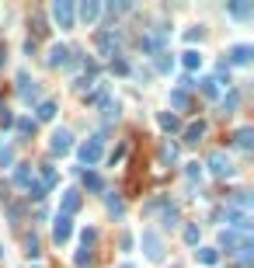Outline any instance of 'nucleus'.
I'll return each instance as SVG.
<instances>
[{
    "label": "nucleus",
    "mask_w": 254,
    "mask_h": 268,
    "mask_svg": "<svg viewBox=\"0 0 254 268\" xmlns=\"http://www.w3.org/2000/svg\"><path fill=\"white\" fill-rule=\"evenodd\" d=\"M101 153H105V136H91V139L77 150V157H80L84 167H94V164L101 160Z\"/></svg>",
    "instance_id": "obj_1"
},
{
    "label": "nucleus",
    "mask_w": 254,
    "mask_h": 268,
    "mask_svg": "<svg viewBox=\"0 0 254 268\" xmlns=\"http://www.w3.org/2000/svg\"><path fill=\"white\" fill-rule=\"evenodd\" d=\"M70 147H73V136H70V129H56V133L49 136V150L53 153H70Z\"/></svg>",
    "instance_id": "obj_2"
},
{
    "label": "nucleus",
    "mask_w": 254,
    "mask_h": 268,
    "mask_svg": "<svg viewBox=\"0 0 254 268\" xmlns=\"http://www.w3.org/2000/svg\"><path fill=\"white\" fill-rule=\"evenodd\" d=\"M143 248H146V258L150 261H160L164 258V244H160V237H157L154 230H143Z\"/></svg>",
    "instance_id": "obj_3"
},
{
    "label": "nucleus",
    "mask_w": 254,
    "mask_h": 268,
    "mask_svg": "<svg viewBox=\"0 0 254 268\" xmlns=\"http://www.w3.org/2000/svg\"><path fill=\"white\" fill-rule=\"evenodd\" d=\"M53 18H56L59 28H73V4H66V0L53 4Z\"/></svg>",
    "instance_id": "obj_4"
},
{
    "label": "nucleus",
    "mask_w": 254,
    "mask_h": 268,
    "mask_svg": "<svg viewBox=\"0 0 254 268\" xmlns=\"http://www.w3.org/2000/svg\"><path fill=\"white\" fill-rule=\"evenodd\" d=\"M18 91H21V101H28V105L42 98L39 84H35V80H28V74H21V77H18Z\"/></svg>",
    "instance_id": "obj_5"
},
{
    "label": "nucleus",
    "mask_w": 254,
    "mask_h": 268,
    "mask_svg": "<svg viewBox=\"0 0 254 268\" xmlns=\"http://www.w3.org/2000/svg\"><path fill=\"white\" fill-rule=\"evenodd\" d=\"M209 171L219 174V178H226V174H234V164H230V157L223 150H216L213 157H209Z\"/></svg>",
    "instance_id": "obj_6"
},
{
    "label": "nucleus",
    "mask_w": 254,
    "mask_h": 268,
    "mask_svg": "<svg viewBox=\"0 0 254 268\" xmlns=\"http://www.w3.org/2000/svg\"><path fill=\"white\" fill-rule=\"evenodd\" d=\"M70 233H73V223H70V216H63V212H59L56 223H53V240H56V244H66V240H70Z\"/></svg>",
    "instance_id": "obj_7"
},
{
    "label": "nucleus",
    "mask_w": 254,
    "mask_h": 268,
    "mask_svg": "<svg viewBox=\"0 0 254 268\" xmlns=\"http://www.w3.org/2000/svg\"><path fill=\"white\" fill-rule=\"evenodd\" d=\"M254 56V49L251 45H230V59H226V66L234 63V66H247Z\"/></svg>",
    "instance_id": "obj_8"
},
{
    "label": "nucleus",
    "mask_w": 254,
    "mask_h": 268,
    "mask_svg": "<svg viewBox=\"0 0 254 268\" xmlns=\"http://www.w3.org/2000/svg\"><path fill=\"white\" fill-rule=\"evenodd\" d=\"M219 244H223V248H226V251H230V254H234V251H240V248H244V244H247V237L240 240V237H237L234 230H223V233H219Z\"/></svg>",
    "instance_id": "obj_9"
},
{
    "label": "nucleus",
    "mask_w": 254,
    "mask_h": 268,
    "mask_svg": "<svg viewBox=\"0 0 254 268\" xmlns=\"http://www.w3.org/2000/svg\"><path fill=\"white\" fill-rule=\"evenodd\" d=\"M66 63H70V49L56 42V45L49 49V66H66Z\"/></svg>",
    "instance_id": "obj_10"
},
{
    "label": "nucleus",
    "mask_w": 254,
    "mask_h": 268,
    "mask_svg": "<svg viewBox=\"0 0 254 268\" xmlns=\"http://www.w3.org/2000/svg\"><path fill=\"white\" fill-rule=\"evenodd\" d=\"M14 181H18L21 188H28V185L35 181V167H32V164H18V171H14Z\"/></svg>",
    "instance_id": "obj_11"
},
{
    "label": "nucleus",
    "mask_w": 254,
    "mask_h": 268,
    "mask_svg": "<svg viewBox=\"0 0 254 268\" xmlns=\"http://www.w3.org/2000/svg\"><path fill=\"white\" fill-rule=\"evenodd\" d=\"M98 14H101V7L94 4V0H87V4H80V18L87 21V25H94V21H98Z\"/></svg>",
    "instance_id": "obj_12"
},
{
    "label": "nucleus",
    "mask_w": 254,
    "mask_h": 268,
    "mask_svg": "<svg viewBox=\"0 0 254 268\" xmlns=\"http://www.w3.org/2000/svg\"><path fill=\"white\" fill-rule=\"evenodd\" d=\"M226 14H234V18L247 21V18L254 14V4H230V7H226Z\"/></svg>",
    "instance_id": "obj_13"
},
{
    "label": "nucleus",
    "mask_w": 254,
    "mask_h": 268,
    "mask_svg": "<svg viewBox=\"0 0 254 268\" xmlns=\"http://www.w3.org/2000/svg\"><path fill=\"white\" fill-rule=\"evenodd\" d=\"M80 209V191H66L63 195V216H70V212Z\"/></svg>",
    "instance_id": "obj_14"
},
{
    "label": "nucleus",
    "mask_w": 254,
    "mask_h": 268,
    "mask_svg": "<svg viewBox=\"0 0 254 268\" xmlns=\"http://www.w3.org/2000/svg\"><path fill=\"white\" fill-rule=\"evenodd\" d=\"M251 136H254V129H251V126H244V129H237L234 143L240 147V150H251Z\"/></svg>",
    "instance_id": "obj_15"
},
{
    "label": "nucleus",
    "mask_w": 254,
    "mask_h": 268,
    "mask_svg": "<svg viewBox=\"0 0 254 268\" xmlns=\"http://www.w3.org/2000/svg\"><path fill=\"white\" fill-rule=\"evenodd\" d=\"M195 258L202 261V265H216V261H219V251H216V248H198Z\"/></svg>",
    "instance_id": "obj_16"
},
{
    "label": "nucleus",
    "mask_w": 254,
    "mask_h": 268,
    "mask_svg": "<svg viewBox=\"0 0 254 268\" xmlns=\"http://www.w3.org/2000/svg\"><path fill=\"white\" fill-rule=\"evenodd\" d=\"M181 63H185V70H198V66H202V53H195V49H188Z\"/></svg>",
    "instance_id": "obj_17"
},
{
    "label": "nucleus",
    "mask_w": 254,
    "mask_h": 268,
    "mask_svg": "<svg viewBox=\"0 0 254 268\" xmlns=\"http://www.w3.org/2000/svg\"><path fill=\"white\" fill-rule=\"evenodd\" d=\"M35 115H39L42 122H49V118H53V115H56V101H42L39 108H35Z\"/></svg>",
    "instance_id": "obj_18"
},
{
    "label": "nucleus",
    "mask_w": 254,
    "mask_h": 268,
    "mask_svg": "<svg viewBox=\"0 0 254 268\" xmlns=\"http://www.w3.org/2000/svg\"><path fill=\"white\" fill-rule=\"evenodd\" d=\"M160 126H164V129H167V133H177V129H181V122H177V115H160Z\"/></svg>",
    "instance_id": "obj_19"
},
{
    "label": "nucleus",
    "mask_w": 254,
    "mask_h": 268,
    "mask_svg": "<svg viewBox=\"0 0 254 268\" xmlns=\"http://www.w3.org/2000/svg\"><path fill=\"white\" fill-rule=\"evenodd\" d=\"M206 133V126L202 122H195V126H188V133H185V143H198V136Z\"/></svg>",
    "instance_id": "obj_20"
},
{
    "label": "nucleus",
    "mask_w": 254,
    "mask_h": 268,
    "mask_svg": "<svg viewBox=\"0 0 254 268\" xmlns=\"http://www.w3.org/2000/svg\"><path fill=\"white\" fill-rule=\"evenodd\" d=\"M24 248H28V258H39V254H42V251H39V237H35V233L24 237Z\"/></svg>",
    "instance_id": "obj_21"
},
{
    "label": "nucleus",
    "mask_w": 254,
    "mask_h": 268,
    "mask_svg": "<svg viewBox=\"0 0 254 268\" xmlns=\"http://www.w3.org/2000/svg\"><path fill=\"white\" fill-rule=\"evenodd\" d=\"M108 212H112V216H122V212H125V206H122L118 195H108Z\"/></svg>",
    "instance_id": "obj_22"
},
{
    "label": "nucleus",
    "mask_w": 254,
    "mask_h": 268,
    "mask_svg": "<svg viewBox=\"0 0 254 268\" xmlns=\"http://www.w3.org/2000/svg\"><path fill=\"white\" fill-rule=\"evenodd\" d=\"M84 185H87L91 191H101V188H105V181H101L98 174H84Z\"/></svg>",
    "instance_id": "obj_23"
},
{
    "label": "nucleus",
    "mask_w": 254,
    "mask_h": 268,
    "mask_svg": "<svg viewBox=\"0 0 254 268\" xmlns=\"http://www.w3.org/2000/svg\"><path fill=\"white\" fill-rule=\"evenodd\" d=\"M237 105H240V94H237V91H230V94L223 98V112H234Z\"/></svg>",
    "instance_id": "obj_24"
},
{
    "label": "nucleus",
    "mask_w": 254,
    "mask_h": 268,
    "mask_svg": "<svg viewBox=\"0 0 254 268\" xmlns=\"http://www.w3.org/2000/svg\"><path fill=\"white\" fill-rule=\"evenodd\" d=\"M171 105L174 108H188V94L185 91H171Z\"/></svg>",
    "instance_id": "obj_25"
},
{
    "label": "nucleus",
    "mask_w": 254,
    "mask_h": 268,
    "mask_svg": "<svg viewBox=\"0 0 254 268\" xmlns=\"http://www.w3.org/2000/svg\"><path fill=\"white\" fill-rule=\"evenodd\" d=\"M18 133L21 136H32V133H35V118H21V122H18Z\"/></svg>",
    "instance_id": "obj_26"
},
{
    "label": "nucleus",
    "mask_w": 254,
    "mask_h": 268,
    "mask_svg": "<svg viewBox=\"0 0 254 268\" xmlns=\"http://www.w3.org/2000/svg\"><path fill=\"white\" fill-rule=\"evenodd\" d=\"M160 157H164V160H174V157H177V147H174V143H164V147H160Z\"/></svg>",
    "instance_id": "obj_27"
},
{
    "label": "nucleus",
    "mask_w": 254,
    "mask_h": 268,
    "mask_svg": "<svg viewBox=\"0 0 254 268\" xmlns=\"http://www.w3.org/2000/svg\"><path fill=\"white\" fill-rule=\"evenodd\" d=\"M80 240H84V251H87L94 240H98V230H84V233H80Z\"/></svg>",
    "instance_id": "obj_28"
},
{
    "label": "nucleus",
    "mask_w": 254,
    "mask_h": 268,
    "mask_svg": "<svg viewBox=\"0 0 254 268\" xmlns=\"http://www.w3.org/2000/svg\"><path fill=\"white\" fill-rule=\"evenodd\" d=\"M171 66H174V59L167 56V53H160V59H157V70H164V74H167Z\"/></svg>",
    "instance_id": "obj_29"
},
{
    "label": "nucleus",
    "mask_w": 254,
    "mask_h": 268,
    "mask_svg": "<svg viewBox=\"0 0 254 268\" xmlns=\"http://www.w3.org/2000/svg\"><path fill=\"white\" fill-rule=\"evenodd\" d=\"M234 206H240V209H247V206H251V195H247V191H237Z\"/></svg>",
    "instance_id": "obj_30"
},
{
    "label": "nucleus",
    "mask_w": 254,
    "mask_h": 268,
    "mask_svg": "<svg viewBox=\"0 0 254 268\" xmlns=\"http://www.w3.org/2000/svg\"><path fill=\"white\" fill-rule=\"evenodd\" d=\"M164 227H177V209H167V212H164Z\"/></svg>",
    "instance_id": "obj_31"
},
{
    "label": "nucleus",
    "mask_w": 254,
    "mask_h": 268,
    "mask_svg": "<svg viewBox=\"0 0 254 268\" xmlns=\"http://www.w3.org/2000/svg\"><path fill=\"white\" fill-rule=\"evenodd\" d=\"M185 240L188 244H198V227H185Z\"/></svg>",
    "instance_id": "obj_32"
},
{
    "label": "nucleus",
    "mask_w": 254,
    "mask_h": 268,
    "mask_svg": "<svg viewBox=\"0 0 254 268\" xmlns=\"http://www.w3.org/2000/svg\"><path fill=\"white\" fill-rule=\"evenodd\" d=\"M185 174H188V181H195V178H202V167H198V164H188Z\"/></svg>",
    "instance_id": "obj_33"
},
{
    "label": "nucleus",
    "mask_w": 254,
    "mask_h": 268,
    "mask_svg": "<svg viewBox=\"0 0 254 268\" xmlns=\"http://www.w3.org/2000/svg\"><path fill=\"white\" fill-rule=\"evenodd\" d=\"M112 70H115V74H129V63H125V59H115Z\"/></svg>",
    "instance_id": "obj_34"
},
{
    "label": "nucleus",
    "mask_w": 254,
    "mask_h": 268,
    "mask_svg": "<svg viewBox=\"0 0 254 268\" xmlns=\"http://www.w3.org/2000/svg\"><path fill=\"white\" fill-rule=\"evenodd\" d=\"M185 38H188V42H195V38H202V28H188V32H185Z\"/></svg>",
    "instance_id": "obj_35"
},
{
    "label": "nucleus",
    "mask_w": 254,
    "mask_h": 268,
    "mask_svg": "<svg viewBox=\"0 0 254 268\" xmlns=\"http://www.w3.org/2000/svg\"><path fill=\"white\" fill-rule=\"evenodd\" d=\"M118 268H136V265H133V261H125V265H118Z\"/></svg>",
    "instance_id": "obj_36"
}]
</instances>
